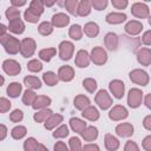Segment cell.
I'll return each mask as SVG.
<instances>
[{
  "label": "cell",
  "mask_w": 151,
  "mask_h": 151,
  "mask_svg": "<svg viewBox=\"0 0 151 151\" xmlns=\"http://www.w3.org/2000/svg\"><path fill=\"white\" fill-rule=\"evenodd\" d=\"M124 151H139V147H138L137 143H134V142H132V140H127V142L125 143Z\"/></svg>",
  "instance_id": "obj_52"
},
{
  "label": "cell",
  "mask_w": 151,
  "mask_h": 151,
  "mask_svg": "<svg viewBox=\"0 0 151 151\" xmlns=\"http://www.w3.org/2000/svg\"><path fill=\"white\" fill-rule=\"evenodd\" d=\"M91 63V55L88 54V52L86 50H79L76 54V59H74V64L76 66L84 68L87 67Z\"/></svg>",
  "instance_id": "obj_12"
},
{
  "label": "cell",
  "mask_w": 151,
  "mask_h": 151,
  "mask_svg": "<svg viewBox=\"0 0 151 151\" xmlns=\"http://www.w3.org/2000/svg\"><path fill=\"white\" fill-rule=\"evenodd\" d=\"M2 70L6 74H8L11 77H14V76H18L21 72V66L17 60L7 59L2 63Z\"/></svg>",
  "instance_id": "obj_8"
},
{
  "label": "cell",
  "mask_w": 151,
  "mask_h": 151,
  "mask_svg": "<svg viewBox=\"0 0 151 151\" xmlns=\"http://www.w3.org/2000/svg\"><path fill=\"white\" fill-rule=\"evenodd\" d=\"M5 15L6 18L8 19V21H12V20H15V19H19L20 18V9L17 8V7H8L5 12Z\"/></svg>",
  "instance_id": "obj_42"
},
{
  "label": "cell",
  "mask_w": 151,
  "mask_h": 151,
  "mask_svg": "<svg viewBox=\"0 0 151 151\" xmlns=\"http://www.w3.org/2000/svg\"><path fill=\"white\" fill-rule=\"evenodd\" d=\"M109 88H110V91H111V93L113 94L114 98H117V99L123 98L124 92H125V85L122 80H119V79L111 80L110 84H109Z\"/></svg>",
  "instance_id": "obj_11"
},
{
  "label": "cell",
  "mask_w": 151,
  "mask_h": 151,
  "mask_svg": "<svg viewBox=\"0 0 151 151\" xmlns=\"http://www.w3.org/2000/svg\"><path fill=\"white\" fill-rule=\"evenodd\" d=\"M8 29V27H6L4 24H1L0 25V37H4L5 34H6V31Z\"/></svg>",
  "instance_id": "obj_61"
},
{
  "label": "cell",
  "mask_w": 151,
  "mask_h": 151,
  "mask_svg": "<svg viewBox=\"0 0 151 151\" xmlns=\"http://www.w3.org/2000/svg\"><path fill=\"white\" fill-rule=\"evenodd\" d=\"M64 117L60 113H53L48 117V119L44 123V126L46 130H53L54 127H57L60 123H63Z\"/></svg>",
  "instance_id": "obj_18"
},
{
  "label": "cell",
  "mask_w": 151,
  "mask_h": 151,
  "mask_svg": "<svg viewBox=\"0 0 151 151\" xmlns=\"http://www.w3.org/2000/svg\"><path fill=\"white\" fill-rule=\"evenodd\" d=\"M70 126H71V129H72L74 132H77V133H79V134H81L83 131L87 127V126H86V123H85L84 120L77 118V117H73V118L70 119Z\"/></svg>",
  "instance_id": "obj_26"
},
{
  "label": "cell",
  "mask_w": 151,
  "mask_h": 151,
  "mask_svg": "<svg viewBox=\"0 0 151 151\" xmlns=\"http://www.w3.org/2000/svg\"><path fill=\"white\" fill-rule=\"evenodd\" d=\"M91 4H92V6L94 7V9H97V11H103V9L107 6L109 1H107V0H93V1H91Z\"/></svg>",
  "instance_id": "obj_50"
},
{
  "label": "cell",
  "mask_w": 151,
  "mask_h": 151,
  "mask_svg": "<svg viewBox=\"0 0 151 151\" xmlns=\"http://www.w3.org/2000/svg\"><path fill=\"white\" fill-rule=\"evenodd\" d=\"M27 70L29 71V72H40L41 70H42V64H41V61H39L38 59H32V60H29L28 61V64H27Z\"/></svg>",
  "instance_id": "obj_44"
},
{
  "label": "cell",
  "mask_w": 151,
  "mask_h": 151,
  "mask_svg": "<svg viewBox=\"0 0 151 151\" xmlns=\"http://www.w3.org/2000/svg\"><path fill=\"white\" fill-rule=\"evenodd\" d=\"M91 7H92L91 1H88V0H81L79 2L78 9H77V14L80 15V17H86V15H88L91 13Z\"/></svg>",
  "instance_id": "obj_30"
},
{
  "label": "cell",
  "mask_w": 151,
  "mask_h": 151,
  "mask_svg": "<svg viewBox=\"0 0 151 151\" xmlns=\"http://www.w3.org/2000/svg\"><path fill=\"white\" fill-rule=\"evenodd\" d=\"M118 42H119V38H118V35H117L116 33H113V32H109V33L104 37V44H105L106 48L110 50V51L117 50Z\"/></svg>",
  "instance_id": "obj_17"
},
{
  "label": "cell",
  "mask_w": 151,
  "mask_h": 151,
  "mask_svg": "<svg viewBox=\"0 0 151 151\" xmlns=\"http://www.w3.org/2000/svg\"><path fill=\"white\" fill-rule=\"evenodd\" d=\"M42 80L48 86H55L58 84V81H59V78H58V74H55L52 71H48V72H45L42 74Z\"/></svg>",
  "instance_id": "obj_34"
},
{
  "label": "cell",
  "mask_w": 151,
  "mask_h": 151,
  "mask_svg": "<svg viewBox=\"0 0 151 151\" xmlns=\"http://www.w3.org/2000/svg\"><path fill=\"white\" fill-rule=\"evenodd\" d=\"M142 42L144 45H151V29L144 32V34L142 35Z\"/></svg>",
  "instance_id": "obj_53"
},
{
  "label": "cell",
  "mask_w": 151,
  "mask_h": 151,
  "mask_svg": "<svg viewBox=\"0 0 151 151\" xmlns=\"http://www.w3.org/2000/svg\"><path fill=\"white\" fill-rule=\"evenodd\" d=\"M81 137L86 140V142H92L94 139H97L98 137V129L96 126H87L83 133H81Z\"/></svg>",
  "instance_id": "obj_29"
},
{
  "label": "cell",
  "mask_w": 151,
  "mask_h": 151,
  "mask_svg": "<svg viewBox=\"0 0 151 151\" xmlns=\"http://www.w3.org/2000/svg\"><path fill=\"white\" fill-rule=\"evenodd\" d=\"M35 99H37V94H35V92L33 90H28L27 88L22 94V103L25 105H27V106L28 105H33Z\"/></svg>",
  "instance_id": "obj_38"
},
{
  "label": "cell",
  "mask_w": 151,
  "mask_h": 151,
  "mask_svg": "<svg viewBox=\"0 0 151 151\" xmlns=\"http://www.w3.org/2000/svg\"><path fill=\"white\" fill-rule=\"evenodd\" d=\"M112 6L116 7L117 9H124L126 6H127V0H112L111 1Z\"/></svg>",
  "instance_id": "obj_51"
},
{
  "label": "cell",
  "mask_w": 151,
  "mask_h": 151,
  "mask_svg": "<svg viewBox=\"0 0 151 151\" xmlns=\"http://www.w3.org/2000/svg\"><path fill=\"white\" fill-rule=\"evenodd\" d=\"M142 146L145 151H151V134L150 136H146L143 142H142Z\"/></svg>",
  "instance_id": "obj_54"
},
{
  "label": "cell",
  "mask_w": 151,
  "mask_h": 151,
  "mask_svg": "<svg viewBox=\"0 0 151 151\" xmlns=\"http://www.w3.org/2000/svg\"><path fill=\"white\" fill-rule=\"evenodd\" d=\"M37 151H50L44 144H39V146H38V150Z\"/></svg>",
  "instance_id": "obj_62"
},
{
  "label": "cell",
  "mask_w": 151,
  "mask_h": 151,
  "mask_svg": "<svg viewBox=\"0 0 151 151\" xmlns=\"http://www.w3.org/2000/svg\"><path fill=\"white\" fill-rule=\"evenodd\" d=\"M64 6H65V8L67 9L68 13L76 15L77 14V9H78V6H79V1L78 0H66Z\"/></svg>",
  "instance_id": "obj_43"
},
{
  "label": "cell",
  "mask_w": 151,
  "mask_h": 151,
  "mask_svg": "<svg viewBox=\"0 0 151 151\" xmlns=\"http://www.w3.org/2000/svg\"><path fill=\"white\" fill-rule=\"evenodd\" d=\"M38 146H39V143L34 137H29L24 142V150L25 151H37Z\"/></svg>",
  "instance_id": "obj_39"
},
{
  "label": "cell",
  "mask_w": 151,
  "mask_h": 151,
  "mask_svg": "<svg viewBox=\"0 0 151 151\" xmlns=\"http://www.w3.org/2000/svg\"><path fill=\"white\" fill-rule=\"evenodd\" d=\"M133 125L131 123H122V124H118L116 126V133L119 136V137H123V138H129L133 134Z\"/></svg>",
  "instance_id": "obj_13"
},
{
  "label": "cell",
  "mask_w": 151,
  "mask_h": 151,
  "mask_svg": "<svg viewBox=\"0 0 151 151\" xmlns=\"http://www.w3.org/2000/svg\"><path fill=\"white\" fill-rule=\"evenodd\" d=\"M70 144V151H81L83 146H81V142L78 137H71L68 140Z\"/></svg>",
  "instance_id": "obj_45"
},
{
  "label": "cell",
  "mask_w": 151,
  "mask_h": 151,
  "mask_svg": "<svg viewBox=\"0 0 151 151\" xmlns=\"http://www.w3.org/2000/svg\"><path fill=\"white\" fill-rule=\"evenodd\" d=\"M68 127L66 126V125H60L54 132H53V137L54 138H65V137H67L68 136Z\"/></svg>",
  "instance_id": "obj_46"
},
{
  "label": "cell",
  "mask_w": 151,
  "mask_h": 151,
  "mask_svg": "<svg viewBox=\"0 0 151 151\" xmlns=\"http://www.w3.org/2000/svg\"><path fill=\"white\" fill-rule=\"evenodd\" d=\"M143 126H144L147 131H151V114L146 116V117L143 119Z\"/></svg>",
  "instance_id": "obj_57"
},
{
  "label": "cell",
  "mask_w": 151,
  "mask_h": 151,
  "mask_svg": "<svg viewBox=\"0 0 151 151\" xmlns=\"http://www.w3.org/2000/svg\"><path fill=\"white\" fill-rule=\"evenodd\" d=\"M81 151H100V150L97 144H85L83 146Z\"/></svg>",
  "instance_id": "obj_56"
},
{
  "label": "cell",
  "mask_w": 151,
  "mask_h": 151,
  "mask_svg": "<svg viewBox=\"0 0 151 151\" xmlns=\"http://www.w3.org/2000/svg\"><path fill=\"white\" fill-rule=\"evenodd\" d=\"M44 1H41V0H33V1H31V4H29V11L31 12H33L34 14H37V15H41L42 14V12H44Z\"/></svg>",
  "instance_id": "obj_36"
},
{
  "label": "cell",
  "mask_w": 151,
  "mask_h": 151,
  "mask_svg": "<svg viewBox=\"0 0 151 151\" xmlns=\"http://www.w3.org/2000/svg\"><path fill=\"white\" fill-rule=\"evenodd\" d=\"M105 20L107 24L118 25V24H122L126 20V14L125 13H118V12H111L106 15Z\"/></svg>",
  "instance_id": "obj_19"
},
{
  "label": "cell",
  "mask_w": 151,
  "mask_h": 151,
  "mask_svg": "<svg viewBox=\"0 0 151 151\" xmlns=\"http://www.w3.org/2000/svg\"><path fill=\"white\" fill-rule=\"evenodd\" d=\"M130 79L132 83L137 84V85H140V86H146L149 84V74L144 71V70H140V68H136V70H132L130 73Z\"/></svg>",
  "instance_id": "obj_2"
},
{
  "label": "cell",
  "mask_w": 151,
  "mask_h": 151,
  "mask_svg": "<svg viewBox=\"0 0 151 151\" xmlns=\"http://www.w3.org/2000/svg\"><path fill=\"white\" fill-rule=\"evenodd\" d=\"M68 22H70V18L65 13H55L51 20V24L54 27H65L66 25H68Z\"/></svg>",
  "instance_id": "obj_20"
},
{
  "label": "cell",
  "mask_w": 151,
  "mask_h": 151,
  "mask_svg": "<svg viewBox=\"0 0 151 151\" xmlns=\"http://www.w3.org/2000/svg\"><path fill=\"white\" fill-rule=\"evenodd\" d=\"M143 100V92L139 88H131L127 94V104L131 109H137L142 105Z\"/></svg>",
  "instance_id": "obj_5"
},
{
  "label": "cell",
  "mask_w": 151,
  "mask_h": 151,
  "mask_svg": "<svg viewBox=\"0 0 151 151\" xmlns=\"http://www.w3.org/2000/svg\"><path fill=\"white\" fill-rule=\"evenodd\" d=\"M81 116H83L85 119H88V120H91V122H96V120L99 119V111H98L94 106H91V105H90L88 107H86L85 110H83Z\"/></svg>",
  "instance_id": "obj_27"
},
{
  "label": "cell",
  "mask_w": 151,
  "mask_h": 151,
  "mask_svg": "<svg viewBox=\"0 0 151 151\" xmlns=\"http://www.w3.org/2000/svg\"><path fill=\"white\" fill-rule=\"evenodd\" d=\"M24 85L28 90H39L41 87V80L34 76H26L24 78Z\"/></svg>",
  "instance_id": "obj_22"
},
{
  "label": "cell",
  "mask_w": 151,
  "mask_h": 151,
  "mask_svg": "<svg viewBox=\"0 0 151 151\" xmlns=\"http://www.w3.org/2000/svg\"><path fill=\"white\" fill-rule=\"evenodd\" d=\"M57 53V50L54 47H47L39 51V58L44 61H50Z\"/></svg>",
  "instance_id": "obj_33"
},
{
  "label": "cell",
  "mask_w": 151,
  "mask_h": 151,
  "mask_svg": "<svg viewBox=\"0 0 151 151\" xmlns=\"http://www.w3.org/2000/svg\"><path fill=\"white\" fill-rule=\"evenodd\" d=\"M51 114H53V112L50 109H44V110H40L37 113H34L33 119L37 123H42V122H46Z\"/></svg>",
  "instance_id": "obj_35"
},
{
  "label": "cell",
  "mask_w": 151,
  "mask_h": 151,
  "mask_svg": "<svg viewBox=\"0 0 151 151\" xmlns=\"http://www.w3.org/2000/svg\"><path fill=\"white\" fill-rule=\"evenodd\" d=\"M54 151H68V147L66 146V144L64 142H57L53 146Z\"/></svg>",
  "instance_id": "obj_55"
},
{
  "label": "cell",
  "mask_w": 151,
  "mask_h": 151,
  "mask_svg": "<svg viewBox=\"0 0 151 151\" xmlns=\"http://www.w3.org/2000/svg\"><path fill=\"white\" fill-rule=\"evenodd\" d=\"M22 118H24V113H22V111L19 110V109L14 110V111L9 114V120L13 122V123H19V122L22 120Z\"/></svg>",
  "instance_id": "obj_48"
},
{
  "label": "cell",
  "mask_w": 151,
  "mask_h": 151,
  "mask_svg": "<svg viewBox=\"0 0 151 151\" xmlns=\"http://www.w3.org/2000/svg\"><path fill=\"white\" fill-rule=\"evenodd\" d=\"M104 144L107 151H116L119 147V140L111 133H106L104 138Z\"/></svg>",
  "instance_id": "obj_21"
},
{
  "label": "cell",
  "mask_w": 151,
  "mask_h": 151,
  "mask_svg": "<svg viewBox=\"0 0 151 151\" xmlns=\"http://www.w3.org/2000/svg\"><path fill=\"white\" fill-rule=\"evenodd\" d=\"M137 60L142 66L151 65V50L147 47H143L137 52Z\"/></svg>",
  "instance_id": "obj_14"
},
{
  "label": "cell",
  "mask_w": 151,
  "mask_h": 151,
  "mask_svg": "<svg viewBox=\"0 0 151 151\" xmlns=\"http://www.w3.org/2000/svg\"><path fill=\"white\" fill-rule=\"evenodd\" d=\"M11 4H12L13 7H20V6L26 5V1L25 0H12Z\"/></svg>",
  "instance_id": "obj_59"
},
{
  "label": "cell",
  "mask_w": 151,
  "mask_h": 151,
  "mask_svg": "<svg viewBox=\"0 0 151 151\" xmlns=\"http://www.w3.org/2000/svg\"><path fill=\"white\" fill-rule=\"evenodd\" d=\"M73 52H74L73 42H71L68 40H64L59 44V57L61 60H64V61L70 60L73 55Z\"/></svg>",
  "instance_id": "obj_4"
},
{
  "label": "cell",
  "mask_w": 151,
  "mask_h": 151,
  "mask_svg": "<svg viewBox=\"0 0 151 151\" xmlns=\"http://www.w3.org/2000/svg\"><path fill=\"white\" fill-rule=\"evenodd\" d=\"M24 17H25L26 21H28V22H31V24H35V22H38L39 18H40L39 15L34 14L33 12H31V11H29V8H27V9L25 11V13H24Z\"/></svg>",
  "instance_id": "obj_47"
},
{
  "label": "cell",
  "mask_w": 151,
  "mask_h": 151,
  "mask_svg": "<svg viewBox=\"0 0 151 151\" xmlns=\"http://www.w3.org/2000/svg\"><path fill=\"white\" fill-rule=\"evenodd\" d=\"M54 4H55V1H44V5H45V6H47V7L53 6Z\"/></svg>",
  "instance_id": "obj_63"
},
{
  "label": "cell",
  "mask_w": 151,
  "mask_h": 151,
  "mask_svg": "<svg viewBox=\"0 0 151 151\" xmlns=\"http://www.w3.org/2000/svg\"><path fill=\"white\" fill-rule=\"evenodd\" d=\"M0 139L1 140H4L5 138H6V134H7V127H6V125H4V124H1L0 125Z\"/></svg>",
  "instance_id": "obj_58"
},
{
  "label": "cell",
  "mask_w": 151,
  "mask_h": 151,
  "mask_svg": "<svg viewBox=\"0 0 151 151\" xmlns=\"http://www.w3.org/2000/svg\"><path fill=\"white\" fill-rule=\"evenodd\" d=\"M38 32L41 35H50L53 32V25L48 21H42L39 26H38Z\"/></svg>",
  "instance_id": "obj_40"
},
{
  "label": "cell",
  "mask_w": 151,
  "mask_h": 151,
  "mask_svg": "<svg viewBox=\"0 0 151 151\" xmlns=\"http://www.w3.org/2000/svg\"><path fill=\"white\" fill-rule=\"evenodd\" d=\"M0 42L4 46L5 51L8 54H17L18 52H20V46H21V41H19L15 37L9 35V34H5L4 37H0Z\"/></svg>",
  "instance_id": "obj_1"
},
{
  "label": "cell",
  "mask_w": 151,
  "mask_h": 151,
  "mask_svg": "<svg viewBox=\"0 0 151 151\" xmlns=\"http://www.w3.org/2000/svg\"><path fill=\"white\" fill-rule=\"evenodd\" d=\"M94 101L96 104L101 109V110H107L109 107H111L112 105V98L110 97V94L107 93L106 90H100L98 91V93L94 97Z\"/></svg>",
  "instance_id": "obj_6"
},
{
  "label": "cell",
  "mask_w": 151,
  "mask_h": 151,
  "mask_svg": "<svg viewBox=\"0 0 151 151\" xmlns=\"http://www.w3.org/2000/svg\"><path fill=\"white\" fill-rule=\"evenodd\" d=\"M73 105L77 110L83 111L90 106V99L84 94H78V96H76V98L73 100Z\"/></svg>",
  "instance_id": "obj_25"
},
{
  "label": "cell",
  "mask_w": 151,
  "mask_h": 151,
  "mask_svg": "<svg viewBox=\"0 0 151 151\" xmlns=\"http://www.w3.org/2000/svg\"><path fill=\"white\" fill-rule=\"evenodd\" d=\"M58 78H59V80L65 81V83L71 81L74 78V70L68 65L61 66L58 71Z\"/></svg>",
  "instance_id": "obj_15"
},
{
  "label": "cell",
  "mask_w": 151,
  "mask_h": 151,
  "mask_svg": "<svg viewBox=\"0 0 151 151\" xmlns=\"http://www.w3.org/2000/svg\"><path fill=\"white\" fill-rule=\"evenodd\" d=\"M51 103H52V100H51L50 97H47V96H38L37 99L34 100L32 107L34 110H44L47 106H50Z\"/></svg>",
  "instance_id": "obj_23"
},
{
  "label": "cell",
  "mask_w": 151,
  "mask_h": 151,
  "mask_svg": "<svg viewBox=\"0 0 151 151\" xmlns=\"http://www.w3.org/2000/svg\"><path fill=\"white\" fill-rule=\"evenodd\" d=\"M127 116H129V112L123 105H114L109 112V118L113 122L123 120V119L127 118Z\"/></svg>",
  "instance_id": "obj_10"
},
{
  "label": "cell",
  "mask_w": 151,
  "mask_h": 151,
  "mask_svg": "<svg viewBox=\"0 0 151 151\" xmlns=\"http://www.w3.org/2000/svg\"><path fill=\"white\" fill-rule=\"evenodd\" d=\"M83 86H84V88L87 91V92H90V93H94V91L97 90V81L93 79V78H85L84 80H83Z\"/></svg>",
  "instance_id": "obj_41"
},
{
  "label": "cell",
  "mask_w": 151,
  "mask_h": 151,
  "mask_svg": "<svg viewBox=\"0 0 151 151\" xmlns=\"http://www.w3.org/2000/svg\"><path fill=\"white\" fill-rule=\"evenodd\" d=\"M124 28H125V32L127 34H130V35H137V34H139L142 32L143 24L140 21H138V20H131V21L126 22V25H125Z\"/></svg>",
  "instance_id": "obj_16"
},
{
  "label": "cell",
  "mask_w": 151,
  "mask_h": 151,
  "mask_svg": "<svg viewBox=\"0 0 151 151\" xmlns=\"http://www.w3.org/2000/svg\"><path fill=\"white\" fill-rule=\"evenodd\" d=\"M37 48V44L34 39L32 38H25L21 40V46H20V53L24 58H29L34 54Z\"/></svg>",
  "instance_id": "obj_3"
},
{
  "label": "cell",
  "mask_w": 151,
  "mask_h": 151,
  "mask_svg": "<svg viewBox=\"0 0 151 151\" xmlns=\"http://www.w3.org/2000/svg\"><path fill=\"white\" fill-rule=\"evenodd\" d=\"M22 91V85L18 81H13L7 86V94L11 98H17Z\"/></svg>",
  "instance_id": "obj_31"
},
{
  "label": "cell",
  "mask_w": 151,
  "mask_h": 151,
  "mask_svg": "<svg viewBox=\"0 0 151 151\" xmlns=\"http://www.w3.org/2000/svg\"><path fill=\"white\" fill-rule=\"evenodd\" d=\"M147 21H149V24H150V25H151V15H150V17H149V19H147Z\"/></svg>",
  "instance_id": "obj_64"
},
{
  "label": "cell",
  "mask_w": 151,
  "mask_h": 151,
  "mask_svg": "<svg viewBox=\"0 0 151 151\" xmlns=\"http://www.w3.org/2000/svg\"><path fill=\"white\" fill-rule=\"evenodd\" d=\"M91 61H93V64L101 66L107 61V53L103 47H93L91 51Z\"/></svg>",
  "instance_id": "obj_7"
},
{
  "label": "cell",
  "mask_w": 151,
  "mask_h": 151,
  "mask_svg": "<svg viewBox=\"0 0 151 151\" xmlns=\"http://www.w3.org/2000/svg\"><path fill=\"white\" fill-rule=\"evenodd\" d=\"M8 29L14 34H21L25 31V24L20 18L15 19V20H12L8 24Z\"/></svg>",
  "instance_id": "obj_24"
},
{
  "label": "cell",
  "mask_w": 151,
  "mask_h": 151,
  "mask_svg": "<svg viewBox=\"0 0 151 151\" xmlns=\"http://www.w3.org/2000/svg\"><path fill=\"white\" fill-rule=\"evenodd\" d=\"M84 32L87 37L90 38H94L99 34V26L98 24L93 22V21H90V22H86L85 26H84Z\"/></svg>",
  "instance_id": "obj_28"
},
{
  "label": "cell",
  "mask_w": 151,
  "mask_h": 151,
  "mask_svg": "<svg viewBox=\"0 0 151 151\" xmlns=\"http://www.w3.org/2000/svg\"><path fill=\"white\" fill-rule=\"evenodd\" d=\"M11 106H12V104L7 98H5V97L0 98V112L1 113H6L7 111H9Z\"/></svg>",
  "instance_id": "obj_49"
},
{
  "label": "cell",
  "mask_w": 151,
  "mask_h": 151,
  "mask_svg": "<svg viewBox=\"0 0 151 151\" xmlns=\"http://www.w3.org/2000/svg\"><path fill=\"white\" fill-rule=\"evenodd\" d=\"M83 31H84V29L81 28L80 25L74 24V25H72V26L70 27V29H68V35H70V38L73 39V40H80L81 37H83Z\"/></svg>",
  "instance_id": "obj_32"
},
{
  "label": "cell",
  "mask_w": 151,
  "mask_h": 151,
  "mask_svg": "<svg viewBox=\"0 0 151 151\" xmlns=\"http://www.w3.org/2000/svg\"><path fill=\"white\" fill-rule=\"evenodd\" d=\"M144 104H145V106H146L147 109L151 110V93H149V94L145 96V98H144Z\"/></svg>",
  "instance_id": "obj_60"
},
{
  "label": "cell",
  "mask_w": 151,
  "mask_h": 151,
  "mask_svg": "<svg viewBox=\"0 0 151 151\" xmlns=\"http://www.w3.org/2000/svg\"><path fill=\"white\" fill-rule=\"evenodd\" d=\"M26 133H27V129H26L25 126H22V125H18V126L13 127L12 131H11L12 138H13V139H17V140L24 138V137L26 136Z\"/></svg>",
  "instance_id": "obj_37"
},
{
  "label": "cell",
  "mask_w": 151,
  "mask_h": 151,
  "mask_svg": "<svg viewBox=\"0 0 151 151\" xmlns=\"http://www.w3.org/2000/svg\"><path fill=\"white\" fill-rule=\"evenodd\" d=\"M131 13L133 17L138 19H144L150 17V9L149 6L144 2H134L131 7Z\"/></svg>",
  "instance_id": "obj_9"
}]
</instances>
